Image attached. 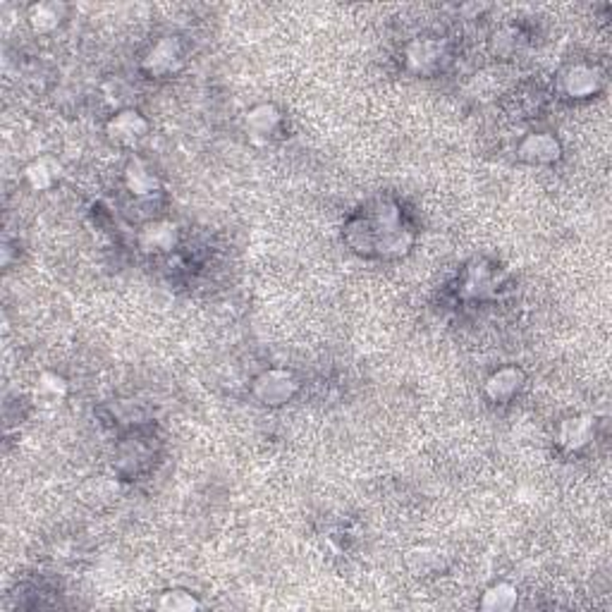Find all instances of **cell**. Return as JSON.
<instances>
[{"instance_id":"6da1fadb","label":"cell","mask_w":612,"mask_h":612,"mask_svg":"<svg viewBox=\"0 0 612 612\" xmlns=\"http://www.w3.org/2000/svg\"><path fill=\"white\" fill-rule=\"evenodd\" d=\"M29 19H32L36 29H48V27H55V24H58L60 12L55 5H34Z\"/></svg>"}]
</instances>
